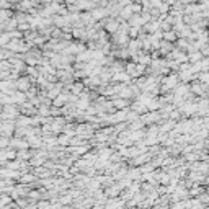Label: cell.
<instances>
[{
  "instance_id": "cell-1",
  "label": "cell",
  "mask_w": 209,
  "mask_h": 209,
  "mask_svg": "<svg viewBox=\"0 0 209 209\" xmlns=\"http://www.w3.org/2000/svg\"><path fill=\"white\" fill-rule=\"evenodd\" d=\"M178 82V79H177V75H170V77H165L164 79V85H162V90H168V88H173V87L177 85Z\"/></svg>"
},
{
  "instance_id": "cell-2",
  "label": "cell",
  "mask_w": 209,
  "mask_h": 209,
  "mask_svg": "<svg viewBox=\"0 0 209 209\" xmlns=\"http://www.w3.org/2000/svg\"><path fill=\"white\" fill-rule=\"evenodd\" d=\"M16 88L21 90V92H26L30 88V77H21L16 80Z\"/></svg>"
},
{
  "instance_id": "cell-3",
  "label": "cell",
  "mask_w": 209,
  "mask_h": 209,
  "mask_svg": "<svg viewBox=\"0 0 209 209\" xmlns=\"http://www.w3.org/2000/svg\"><path fill=\"white\" fill-rule=\"evenodd\" d=\"M129 79H131V75L127 74V72H116V74L113 75V80H116V82H124V83H127V82H129Z\"/></svg>"
},
{
  "instance_id": "cell-4",
  "label": "cell",
  "mask_w": 209,
  "mask_h": 209,
  "mask_svg": "<svg viewBox=\"0 0 209 209\" xmlns=\"http://www.w3.org/2000/svg\"><path fill=\"white\" fill-rule=\"evenodd\" d=\"M170 57H175L178 62H185V61L188 59V56L183 54V52H180V51H173V52H170Z\"/></svg>"
},
{
  "instance_id": "cell-5",
  "label": "cell",
  "mask_w": 209,
  "mask_h": 209,
  "mask_svg": "<svg viewBox=\"0 0 209 209\" xmlns=\"http://www.w3.org/2000/svg\"><path fill=\"white\" fill-rule=\"evenodd\" d=\"M11 146H13V147H18V149H28V142L20 141L18 137H15L13 141H11Z\"/></svg>"
},
{
  "instance_id": "cell-6",
  "label": "cell",
  "mask_w": 209,
  "mask_h": 209,
  "mask_svg": "<svg viewBox=\"0 0 209 209\" xmlns=\"http://www.w3.org/2000/svg\"><path fill=\"white\" fill-rule=\"evenodd\" d=\"M54 98H56V100L52 101V105H54V106H57V108L62 106V105L67 101V96H66V95H57V96H54Z\"/></svg>"
},
{
  "instance_id": "cell-7",
  "label": "cell",
  "mask_w": 209,
  "mask_h": 209,
  "mask_svg": "<svg viewBox=\"0 0 209 209\" xmlns=\"http://www.w3.org/2000/svg\"><path fill=\"white\" fill-rule=\"evenodd\" d=\"M162 36H164V39L165 41H168V43H173L177 39V33L175 31H165L164 34H162Z\"/></svg>"
},
{
  "instance_id": "cell-8",
  "label": "cell",
  "mask_w": 209,
  "mask_h": 209,
  "mask_svg": "<svg viewBox=\"0 0 209 209\" xmlns=\"http://www.w3.org/2000/svg\"><path fill=\"white\" fill-rule=\"evenodd\" d=\"M106 30L109 31V33H116L119 30V25H118V21H109L108 25H106Z\"/></svg>"
},
{
  "instance_id": "cell-9",
  "label": "cell",
  "mask_w": 209,
  "mask_h": 209,
  "mask_svg": "<svg viewBox=\"0 0 209 209\" xmlns=\"http://www.w3.org/2000/svg\"><path fill=\"white\" fill-rule=\"evenodd\" d=\"M190 57V61L191 62H198V61H201V57H203V54H201V52H198V51H193V52H191V54L188 56Z\"/></svg>"
},
{
  "instance_id": "cell-10",
  "label": "cell",
  "mask_w": 209,
  "mask_h": 209,
  "mask_svg": "<svg viewBox=\"0 0 209 209\" xmlns=\"http://www.w3.org/2000/svg\"><path fill=\"white\" fill-rule=\"evenodd\" d=\"M126 114H127V111H126V109H123V111L116 113V114L113 116V121H124V119H126V118H124Z\"/></svg>"
},
{
  "instance_id": "cell-11",
  "label": "cell",
  "mask_w": 209,
  "mask_h": 209,
  "mask_svg": "<svg viewBox=\"0 0 209 209\" xmlns=\"http://www.w3.org/2000/svg\"><path fill=\"white\" fill-rule=\"evenodd\" d=\"M82 90H83V85H82V83L72 85V93H74V95H80V93H82Z\"/></svg>"
},
{
  "instance_id": "cell-12",
  "label": "cell",
  "mask_w": 209,
  "mask_h": 209,
  "mask_svg": "<svg viewBox=\"0 0 209 209\" xmlns=\"http://www.w3.org/2000/svg\"><path fill=\"white\" fill-rule=\"evenodd\" d=\"M126 103H127V101L124 100V98H119V100H114V103H113V105H114V106H116V108L123 109V108L126 106Z\"/></svg>"
},
{
  "instance_id": "cell-13",
  "label": "cell",
  "mask_w": 209,
  "mask_h": 209,
  "mask_svg": "<svg viewBox=\"0 0 209 209\" xmlns=\"http://www.w3.org/2000/svg\"><path fill=\"white\" fill-rule=\"evenodd\" d=\"M43 162H44V157H41V155H34V159H31L33 165H41Z\"/></svg>"
},
{
  "instance_id": "cell-14",
  "label": "cell",
  "mask_w": 209,
  "mask_h": 209,
  "mask_svg": "<svg viewBox=\"0 0 209 209\" xmlns=\"http://www.w3.org/2000/svg\"><path fill=\"white\" fill-rule=\"evenodd\" d=\"M31 124V118H25V116H21V118L18 119V126H28Z\"/></svg>"
},
{
  "instance_id": "cell-15",
  "label": "cell",
  "mask_w": 209,
  "mask_h": 209,
  "mask_svg": "<svg viewBox=\"0 0 209 209\" xmlns=\"http://www.w3.org/2000/svg\"><path fill=\"white\" fill-rule=\"evenodd\" d=\"M31 5H33L31 0H21L20 8H21V10H26V8H31Z\"/></svg>"
},
{
  "instance_id": "cell-16",
  "label": "cell",
  "mask_w": 209,
  "mask_h": 209,
  "mask_svg": "<svg viewBox=\"0 0 209 209\" xmlns=\"http://www.w3.org/2000/svg\"><path fill=\"white\" fill-rule=\"evenodd\" d=\"M77 108L79 109H87L88 108V100H83L82 98V101H77Z\"/></svg>"
},
{
  "instance_id": "cell-17",
  "label": "cell",
  "mask_w": 209,
  "mask_h": 209,
  "mask_svg": "<svg viewBox=\"0 0 209 209\" xmlns=\"http://www.w3.org/2000/svg\"><path fill=\"white\" fill-rule=\"evenodd\" d=\"M149 160V155H139L137 159H134V164H144Z\"/></svg>"
},
{
  "instance_id": "cell-18",
  "label": "cell",
  "mask_w": 209,
  "mask_h": 209,
  "mask_svg": "<svg viewBox=\"0 0 209 209\" xmlns=\"http://www.w3.org/2000/svg\"><path fill=\"white\" fill-rule=\"evenodd\" d=\"M139 175H141V170H139V168H136V170L129 172V178H137Z\"/></svg>"
},
{
  "instance_id": "cell-19",
  "label": "cell",
  "mask_w": 209,
  "mask_h": 209,
  "mask_svg": "<svg viewBox=\"0 0 209 209\" xmlns=\"http://www.w3.org/2000/svg\"><path fill=\"white\" fill-rule=\"evenodd\" d=\"M57 142H59V144H69V142H70V139H69L67 136H62V137L57 139Z\"/></svg>"
},
{
  "instance_id": "cell-20",
  "label": "cell",
  "mask_w": 209,
  "mask_h": 209,
  "mask_svg": "<svg viewBox=\"0 0 209 209\" xmlns=\"http://www.w3.org/2000/svg\"><path fill=\"white\" fill-rule=\"evenodd\" d=\"M10 69V66H8V62H0V70H8Z\"/></svg>"
},
{
  "instance_id": "cell-21",
  "label": "cell",
  "mask_w": 209,
  "mask_h": 209,
  "mask_svg": "<svg viewBox=\"0 0 209 209\" xmlns=\"http://www.w3.org/2000/svg\"><path fill=\"white\" fill-rule=\"evenodd\" d=\"M199 80H201L203 83H207V74H206V72H203V74L199 75Z\"/></svg>"
},
{
  "instance_id": "cell-22",
  "label": "cell",
  "mask_w": 209,
  "mask_h": 209,
  "mask_svg": "<svg viewBox=\"0 0 209 209\" xmlns=\"http://www.w3.org/2000/svg\"><path fill=\"white\" fill-rule=\"evenodd\" d=\"M98 186H100V183H98L96 180H93V181H90V188H92V190H96Z\"/></svg>"
},
{
  "instance_id": "cell-23",
  "label": "cell",
  "mask_w": 209,
  "mask_h": 209,
  "mask_svg": "<svg viewBox=\"0 0 209 209\" xmlns=\"http://www.w3.org/2000/svg\"><path fill=\"white\" fill-rule=\"evenodd\" d=\"M18 155L21 157V159H30V154H28V152H25V150H21V152H20Z\"/></svg>"
},
{
  "instance_id": "cell-24",
  "label": "cell",
  "mask_w": 209,
  "mask_h": 209,
  "mask_svg": "<svg viewBox=\"0 0 209 209\" xmlns=\"http://www.w3.org/2000/svg\"><path fill=\"white\" fill-rule=\"evenodd\" d=\"M33 180H34L33 175H25V177H23V181H33Z\"/></svg>"
},
{
  "instance_id": "cell-25",
  "label": "cell",
  "mask_w": 209,
  "mask_h": 209,
  "mask_svg": "<svg viewBox=\"0 0 209 209\" xmlns=\"http://www.w3.org/2000/svg\"><path fill=\"white\" fill-rule=\"evenodd\" d=\"M10 54H8V52H5V51H0V61H2V59H5V57H8Z\"/></svg>"
},
{
  "instance_id": "cell-26",
  "label": "cell",
  "mask_w": 209,
  "mask_h": 209,
  "mask_svg": "<svg viewBox=\"0 0 209 209\" xmlns=\"http://www.w3.org/2000/svg\"><path fill=\"white\" fill-rule=\"evenodd\" d=\"M39 113H41V114H49V109L46 108V106H43L41 109H39Z\"/></svg>"
},
{
  "instance_id": "cell-27",
  "label": "cell",
  "mask_w": 209,
  "mask_h": 209,
  "mask_svg": "<svg viewBox=\"0 0 209 209\" xmlns=\"http://www.w3.org/2000/svg\"><path fill=\"white\" fill-rule=\"evenodd\" d=\"M178 118H180V113L178 111H173L172 113V119H178Z\"/></svg>"
},
{
  "instance_id": "cell-28",
  "label": "cell",
  "mask_w": 209,
  "mask_h": 209,
  "mask_svg": "<svg viewBox=\"0 0 209 209\" xmlns=\"http://www.w3.org/2000/svg\"><path fill=\"white\" fill-rule=\"evenodd\" d=\"M201 201H203V203H207V194H206V193L201 194Z\"/></svg>"
},
{
  "instance_id": "cell-29",
  "label": "cell",
  "mask_w": 209,
  "mask_h": 209,
  "mask_svg": "<svg viewBox=\"0 0 209 209\" xmlns=\"http://www.w3.org/2000/svg\"><path fill=\"white\" fill-rule=\"evenodd\" d=\"M66 2H67V3H74V2H75V0H66Z\"/></svg>"
}]
</instances>
